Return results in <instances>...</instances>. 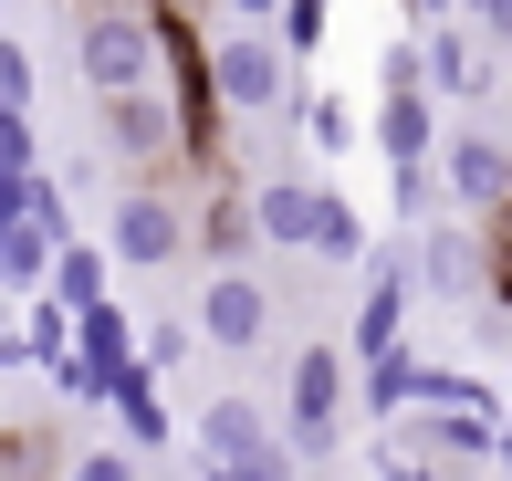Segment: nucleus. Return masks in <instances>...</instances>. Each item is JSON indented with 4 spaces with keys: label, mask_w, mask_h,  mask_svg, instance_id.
Listing matches in <instances>:
<instances>
[{
    "label": "nucleus",
    "mask_w": 512,
    "mask_h": 481,
    "mask_svg": "<svg viewBox=\"0 0 512 481\" xmlns=\"http://www.w3.org/2000/svg\"><path fill=\"white\" fill-rule=\"evenodd\" d=\"M74 63L95 95H126V84H157V32H147V0H95L74 32Z\"/></svg>",
    "instance_id": "obj_1"
},
{
    "label": "nucleus",
    "mask_w": 512,
    "mask_h": 481,
    "mask_svg": "<svg viewBox=\"0 0 512 481\" xmlns=\"http://www.w3.org/2000/svg\"><path fill=\"white\" fill-rule=\"evenodd\" d=\"M178 251H189V210H178L168 189H115V210H105V262H126V272H168Z\"/></svg>",
    "instance_id": "obj_2"
},
{
    "label": "nucleus",
    "mask_w": 512,
    "mask_h": 481,
    "mask_svg": "<svg viewBox=\"0 0 512 481\" xmlns=\"http://www.w3.org/2000/svg\"><path fill=\"white\" fill-rule=\"evenodd\" d=\"M209 105H230V116H272V105H293L283 42H272V32H230V42H209Z\"/></svg>",
    "instance_id": "obj_3"
},
{
    "label": "nucleus",
    "mask_w": 512,
    "mask_h": 481,
    "mask_svg": "<svg viewBox=\"0 0 512 481\" xmlns=\"http://www.w3.org/2000/svg\"><path fill=\"white\" fill-rule=\"evenodd\" d=\"M95 105H105V147H115V157H136V168H178V157L199 147L189 116H178L157 84H126V95H95Z\"/></svg>",
    "instance_id": "obj_4"
},
{
    "label": "nucleus",
    "mask_w": 512,
    "mask_h": 481,
    "mask_svg": "<svg viewBox=\"0 0 512 481\" xmlns=\"http://www.w3.org/2000/svg\"><path fill=\"white\" fill-rule=\"evenodd\" d=\"M345 356L335 346H304L293 356V387H283V429H293V450H335L345 440Z\"/></svg>",
    "instance_id": "obj_5"
},
{
    "label": "nucleus",
    "mask_w": 512,
    "mask_h": 481,
    "mask_svg": "<svg viewBox=\"0 0 512 481\" xmlns=\"http://www.w3.org/2000/svg\"><path fill=\"white\" fill-rule=\"evenodd\" d=\"M74 346H84V356H53V387H63V398H105L115 366H136V325L115 314V293L74 314Z\"/></svg>",
    "instance_id": "obj_6"
},
{
    "label": "nucleus",
    "mask_w": 512,
    "mask_h": 481,
    "mask_svg": "<svg viewBox=\"0 0 512 481\" xmlns=\"http://www.w3.org/2000/svg\"><path fill=\"white\" fill-rule=\"evenodd\" d=\"M189 325H199V346H209V356H241V346H262V335H272V293L251 283V272H209Z\"/></svg>",
    "instance_id": "obj_7"
},
{
    "label": "nucleus",
    "mask_w": 512,
    "mask_h": 481,
    "mask_svg": "<svg viewBox=\"0 0 512 481\" xmlns=\"http://www.w3.org/2000/svg\"><path fill=\"white\" fill-rule=\"evenodd\" d=\"M439 178H450V210H471V220L512 210V147H502V136H481V126H460V136H450Z\"/></svg>",
    "instance_id": "obj_8"
},
{
    "label": "nucleus",
    "mask_w": 512,
    "mask_h": 481,
    "mask_svg": "<svg viewBox=\"0 0 512 481\" xmlns=\"http://www.w3.org/2000/svg\"><path fill=\"white\" fill-rule=\"evenodd\" d=\"M324 178H251V241H272V251H314L324 231Z\"/></svg>",
    "instance_id": "obj_9"
},
{
    "label": "nucleus",
    "mask_w": 512,
    "mask_h": 481,
    "mask_svg": "<svg viewBox=\"0 0 512 481\" xmlns=\"http://www.w3.org/2000/svg\"><path fill=\"white\" fill-rule=\"evenodd\" d=\"M418 84H429V95H450V105H481V95H492V42L429 21V42H418Z\"/></svg>",
    "instance_id": "obj_10"
},
{
    "label": "nucleus",
    "mask_w": 512,
    "mask_h": 481,
    "mask_svg": "<svg viewBox=\"0 0 512 481\" xmlns=\"http://www.w3.org/2000/svg\"><path fill=\"white\" fill-rule=\"evenodd\" d=\"M199 461H251V471H283V429H272L251 398H209V408H199Z\"/></svg>",
    "instance_id": "obj_11"
},
{
    "label": "nucleus",
    "mask_w": 512,
    "mask_h": 481,
    "mask_svg": "<svg viewBox=\"0 0 512 481\" xmlns=\"http://www.w3.org/2000/svg\"><path fill=\"white\" fill-rule=\"evenodd\" d=\"M377 157H387V168L439 157V95H429V84H387V95H377Z\"/></svg>",
    "instance_id": "obj_12"
},
{
    "label": "nucleus",
    "mask_w": 512,
    "mask_h": 481,
    "mask_svg": "<svg viewBox=\"0 0 512 481\" xmlns=\"http://www.w3.org/2000/svg\"><path fill=\"white\" fill-rule=\"evenodd\" d=\"M418 293H439V304H450V293H481V231H450V220L429 210V241H418V272H408Z\"/></svg>",
    "instance_id": "obj_13"
},
{
    "label": "nucleus",
    "mask_w": 512,
    "mask_h": 481,
    "mask_svg": "<svg viewBox=\"0 0 512 481\" xmlns=\"http://www.w3.org/2000/svg\"><path fill=\"white\" fill-rule=\"evenodd\" d=\"M105 408L126 419V450H168L178 429H168V398H157V366H115L105 377Z\"/></svg>",
    "instance_id": "obj_14"
},
{
    "label": "nucleus",
    "mask_w": 512,
    "mask_h": 481,
    "mask_svg": "<svg viewBox=\"0 0 512 481\" xmlns=\"http://www.w3.org/2000/svg\"><path fill=\"white\" fill-rule=\"evenodd\" d=\"M42 293H53L63 314L105 304V293H115V283H105V241H74V231H63V241H53V262H42Z\"/></svg>",
    "instance_id": "obj_15"
},
{
    "label": "nucleus",
    "mask_w": 512,
    "mask_h": 481,
    "mask_svg": "<svg viewBox=\"0 0 512 481\" xmlns=\"http://www.w3.org/2000/svg\"><path fill=\"white\" fill-rule=\"evenodd\" d=\"M42 262H53V231L32 210H0V293H42Z\"/></svg>",
    "instance_id": "obj_16"
},
{
    "label": "nucleus",
    "mask_w": 512,
    "mask_h": 481,
    "mask_svg": "<svg viewBox=\"0 0 512 481\" xmlns=\"http://www.w3.org/2000/svg\"><path fill=\"white\" fill-rule=\"evenodd\" d=\"M408 325V262H377V283H366V314H356V356H387Z\"/></svg>",
    "instance_id": "obj_17"
},
{
    "label": "nucleus",
    "mask_w": 512,
    "mask_h": 481,
    "mask_svg": "<svg viewBox=\"0 0 512 481\" xmlns=\"http://www.w3.org/2000/svg\"><path fill=\"white\" fill-rule=\"evenodd\" d=\"M304 136H314L324 157H345V147H356V105H345V95H314L304 105Z\"/></svg>",
    "instance_id": "obj_18"
},
{
    "label": "nucleus",
    "mask_w": 512,
    "mask_h": 481,
    "mask_svg": "<svg viewBox=\"0 0 512 481\" xmlns=\"http://www.w3.org/2000/svg\"><path fill=\"white\" fill-rule=\"evenodd\" d=\"M21 346H32V366H53V356H74V314H63L53 293H42V304H32V335H21Z\"/></svg>",
    "instance_id": "obj_19"
},
{
    "label": "nucleus",
    "mask_w": 512,
    "mask_h": 481,
    "mask_svg": "<svg viewBox=\"0 0 512 481\" xmlns=\"http://www.w3.org/2000/svg\"><path fill=\"white\" fill-rule=\"evenodd\" d=\"M178 356H199V325H189V314H168V325L136 335V366H178Z\"/></svg>",
    "instance_id": "obj_20"
},
{
    "label": "nucleus",
    "mask_w": 512,
    "mask_h": 481,
    "mask_svg": "<svg viewBox=\"0 0 512 481\" xmlns=\"http://www.w3.org/2000/svg\"><path fill=\"white\" fill-rule=\"evenodd\" d=\"M314 251H324V262H356V251H366V220L345 210V199H324V231H314Z\"/></svg>",
    "instance_id": "obj_21"
},
{
    "label": "nucleus",
    "mask_w": 512,
    "mask_h": 481,
    "mask_svg": "<svg viewBox=\"0 0 512 481\" xmlns=\"http://www.w3.org/2000/svg\"><path fill=\"white\" fill-rule=\"evenodd\" d=\"M53 481H147V471H136V450H74Z\"/></svg>",
    "instance_id": "obj_22"
},
{
    "label": "nucleus",
    "mask_w": 512,
    "mask_h": 481,
    "mask_svg": "<svg viewBox=\"0 0 512 481\" xmlns=\"http://www.w3.org/2000/svg\"><path fill=\"white\" fill-rule=\"evenodd\" d=\"M492 220H502V241H481V293L512 314V210H492Z\"/></svg>",
    "instance_id": "obj_23"
},
{
    "label": "nucleus",
    "mask_w": 512,
    "mask_h": 481,
    "mask_svg": "<svg viewBox=\"0 0 512 481\" xmlns=\"http://www.w3.org/2000/svg\"><path fill=\"white\" fill-rule=\"evenodd\" d=\"M209 251H230V262L251 251V210H241V199H220V210H209Z\"/></svg>",
    "instance_id": "obj_24"
},
{
    "label": "nucleus",
    "mask_w": 512,
    "mask_h": 481,
    "mask_svg": "<svg viewBox=\"0 0 512 481\" xmlns=\"http://www.w3.org/2000/svg\"><path fill=\"white\" fill-rule=\"evenodd\" d=\"M324 42V0H283V53H314Z\"/></svg>",
    "instance_id": "obj_25"
},
{
    "label": "nucleus",
    "mask_w": 512,
    "mask_h": 481,
    "mask_svg": "<svg viewBox=\"0 0 512 481\" xmlns=\"http://www.w3.org/2000/svg\"><path fill=\"white\" fill-rule=\"evenodd\" d=\"M0 105H32V53L21 42H0Z\"/></svg>",
    "instance_id": "obj_26"
},
{
    "label": "nucleus",
    "mask_w": 512,
    "mask_h": 481,
    "mask_svg": "<svg viewBox=\"0 0 512 481\" xmlns=\"http://www.w3.org/2000/svg\"><path fill=\"white\" fill-rule=\"evenodd\" d=\"M471 32L492 42V53H512V0H471Z\"/></svg>",
    "instance_id": "obj_27"
},
{
    "label": "nucleus",
    "mask_w": 512,
    "mask_h": 481,
    "mask_svg": "<svg viewBox=\"0 0 512 481\" xmlns=\"http://www.w3.org/2000/svg\"><path fill=\"white\" fill-rule=\"evenodd\" d=\"M21 189H32V157H11V147H0V210H21Z\"/></svg>",
    "instance_id": "obj_28"
},
{
    "label": "nucleus",
    "mask_w": 512,
    "mask_h": 481,
    "mask_svg": "<svg viewBox=\"0 0 512 481\" xmlns=\"http://www.w3.org/2000/svg\"><path fill=\"white\" fill-rule=\"evenodd\" d=\"M199 481H283V471H251V461H199Z\"/></svg>",
    "instance_id": "obj_29"
},
{
    "label": "nucleus",
    "mask_w": 512,
    "mask_h": 481,
    "mask_svg": "<svg viewBox=\"0 0 512 481\" xmlns=\"http://www.w3.org/2000/svg\"><path fill=\"white\" fill-rule=\"evenodd\" d=\"M220 11H241V21H272V11H283V0H220Z\"/></svg>",
    "instance_id": "obj_30"
},
{
    "label": "nucleus",
    "mask_w": 512,
    "mask_h": 481,
    "mask_svg": "<svg viewBox=\"0 0 512 481\" xmlns=\"http://www.w3.org/2000/svg\"><path fill=\"white\" fill-rule=\"evenodd\" d=\"M439 11H450V0H408V21H418V32H429V21H439Z\"/></svg>",
    "instance_id": "obj_31"
},
{
    "label": "nucleus",
    "mask_w": 512,
    "mask_h": 481,
    "mask_svg": "<svg viewBox=\"0 0 512 481\" xmlns=\"http://www.w3.org/2000/svg\"><path fill=\"white\" fill-rule=\"evenodd\" d=\"M492 461H502V471H512V429H492Z\"/></svg>",
    "instance_id": "obj_32"
},
{
    "label": "nucleus",
    "mask_w": 512,
    "mask_h": 481,
    "mask_svg": "<svg viewBox=\"0 0 512 481\" xmlns=\"http://www.w3.org/2000/svg\"><path fill=\"white\" fill-rule=\"evenodd\" d=\"M408 481H450V471H408Z\"/></svg>",
    "instance_id": "obj_33"
},
{
    "label": "nucleus",
    "mask_w": 512,
    "mask_h": 481,
    "mask_svg": "<svg viewBox=\"0 0 512 481\" xmlns=\"http://www.w3.org/2000/svg\"><path fill=\"white\" fill-rule=\"evenodd\" d=\"M0 11H11V0H0Z\"/></svg>",
    "instance_id": "obj_34"
}]
</instances>
